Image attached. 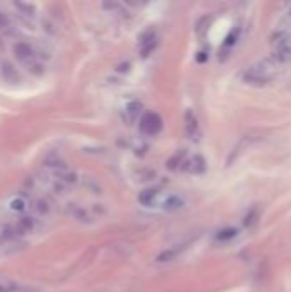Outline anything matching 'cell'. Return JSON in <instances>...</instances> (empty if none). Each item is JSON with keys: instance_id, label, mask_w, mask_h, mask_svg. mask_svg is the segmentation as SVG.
<instances>
[{"instance_id": "6da1fadb", "label": "cell", "mask_w": 291, "mask_h": 292, "mask_svg": "<svg viewBox=\"0 0 291 292\" xmlns=\"http://www.w3.org/2000/svg\"><path fill=\"white\" fill-rule=\"evenodd\" d=\"M277 67H279V63H276V61L269 57L266 58V60H260L252 65V67H248L243 74V79L245 82L250 84V86L262 87V86H266V84H269L271 80L276 77Z\"/></svg>"}, {"instance_id": "7a4b0ae2", "label": "cell", "mask_w": 291, "mask_h": 292, "mask_svg": "<svg viewBox=\"0 0 291 292\" xmlns=\"http://www.w3.org/2000/svg\"><path fill=\"white\" fill-rule=\"evenodd\" d=\"M139 126H141L142 134L151 135V137H153V135H158L161 132V128H163V120H161V116L158 115V113L147 111L141 116V120H139Z\"/></svg>"}, {"instance_id": "3957f363", "label": "cell", "mask_w": 291, "mask_h": 292, "mask_svg": "<svg viewBox=\"0 0 291 292\" xmlns=\"http://www.w3.org/2000/svg\"><path fill=\"white\" fill-rule=\"evenodd\" d=\"M156 43H158V36L154 29H147V31L142 32L141 38H139V51H141L142 57H147V55L156 48Z\"/></svg>"}, {"instance_id": "277c9868", "label": "cell", "mask_w": 291, "mask_h": 292, "mask_svg": "<svg viewBox=\"0 0 291 292\" xmlns=\"http://www.w3.org/2000/svg\"><path fill=\"white\" fill-rule=\"evenodd\" d=\"M163 195L164 193H161V191L156 190V188H147V190H142L141 193H139L137 200H139V203L144 207H158V209H160Z\"/></svg>"}, {"instance_id": "5b68a950", "label": "cell", "mask_w": 291, "mask_h": 292, "mask_svg": "<svg viewBox=\"0 0 291 292\" xmlns=\"http://www.w3.org/2000/svg\"><path fill=\"white\" fill-rule=\"evenodd\" d=\"M183 205H185V200H183L182 197H178V195H175V193H166L163 195V199H161L160 209L173 212V210H180Z\"/></svg>"}, {"instance_id": "8992f818", "label": "cell", "mask_w": 291, "mask_h": 292, "mask_svg": "<svg viewBox=\"0 0 291 292\" xmlns=\"http://www.w3.org/2000/svg\"><path fill=\"white\" fill-rule=\"evenodd\" d=\"M187 248V245H173V246H168L166 249H163V251L158 255L156 261L158 263H170V261H173L177 256L182 255V251Z\"/></svg>"}, {"instance_id": "52a82bcc", "label": "cell", "mask_w": 291, "mask_h": 292, "mask_svg": "<svg viewBox=\"0 0 291 292\" xmlns=\"http://www.w3.org/2000/svg\"><path fill=\"white\" fill-rule=\"evenodd\" d=\"M14 232L16 234H28V232H33L36 229V219L31 215H24L14 224Z\"/></svg>"}, {"instance_id": "ba28073f", "label": "cell", "mask_w": 291, "mask_h": 292, "mask_svg": "<svg viewBox=\"0 0 291 292\" xmlns=\"http://www.w3.org/2000/svg\"><path fill=\"white\" fill-rule=\"evenodd\" d=\"M14 53L22 63H26V65L34 63V50L29 46L28 43H17L14 46Z\"/></svg>"}, {"instance_id": "9c48e42d", "label": "cell", "mask_w": 291, "mask_h": 292, "mask_svg": "<svg viewBox=\"0 0 291 292\" xmlns=\"http://www.w3.org/2000/svg\"><path fill=\"white\" fill-rule=\"evenodd\" d=\"M28 205H29L28 199H26V197H22V195H14V197H12V199L7 202V209L11 210V212H14V214L26 212V210H28Z\"/></svg>"}, {"instance_id": "30bf717a", "label": "cell", "mask_w": 291, "mask_h": 292, "mask_svg": "<svg viewBox=\"0 0 291 292\" xmlns=\"http://www.w3.org/2000/svg\"><path fill=\"white\" fill-rule=\"evenodd\" d=\"M139 113H141V103H137V101L129 103V105L124 108V120L129 123V125H132V123L137 122Z\"/></svg>"}, {"instance_id": "8fae6325", "label": "cell", "mask_w": 291, "mask_h": 292, "mask_svg": "<svg viewBox=\"0 0 291 292\" xmlns=\"http://www.w3.org/2000/svg\"><path fill=\"white\" fill-rule=\"evenodd\" d=\"M204 169H206V164L200 155H194V159L183 162V171H189V173H202Z\"/></svg>"}, {"instance_id": "7c38bea8", "label": "cell", "mask_w": 291, "mask_h": 292, "mask_svg": "<svg viewBox=\"0 0 291 292\" xmlns=\"http://www.w3.org/2000/svg\"><path fill=\"white\" fill-rule=\"evenodd\" d=\"M185 130H187V135H189L190 138L197 137L199 135V125H197V120L195 116L192 115V111H187L185 115Z\"/></svg>"}, {"instance_id": "4fadbf2b", "label": "cell", "mask_w": 291, "mask_h": 292, "mask_svg": "<svg viewBox=\"0 0 291 292\" xmlns=\"http://www.w3.org/2000/svg\"><path fill=\"white\" fill-rule=\"evenodd\" d=\"M237 229H233V227H226V229H223V231H219L218 234H216V239H219V241H226V239H233L237 238Z\"/></svg>"}, {"instance_id": "5bb4252c", "label": "cell", "mask_w": 291, "mask_h": 292, "mask_svg": "<svg viewBox=\"0 0 291 292\" xmlns=\"http://www.w3.org/2000/svg\"><path fill=\"white\" fill-rule=\"evenodd\" d=\"M16 289V285L12 282L7 280H0V292H12Z\"/></svg>"}, {"instance_id": "9a60e30c", "label": "cell", "mask_w": 291, "mask_h": 292, "mask_svg": "<svg viewBox=\"0 0 291 292\" xmlns=\"http://www.w3.org/2000/svg\"><path fill=\"white\" fill-rule=\"evenodd\" d=\"M7 28H11V21H9V17L4 12H0V29H7Z\"/></svg>"}, {"instance_id": "2e32d148", "label": "cell", "mask_w": 291, "mask_h": 292, "mask_svg": "<svg viewBox=\"0 0 291 292\" xmlns=\"http://www.w3.org/2000/svg\"><path fill=\"white\" fill-rule=\"evenodd\" d=\"M36 209H38V212H40V214H47L48 210H50V205H48L45 200H40V202H38V205H36Z\"/></svg>"}, {"instance_id": "e0dca14e", "label": "cell", "mask_w": 291, "mask_h": 292, "mask_svg": "<svg viewBox=\"0 0 291 292\" xmlns=\"http://www.w3.org/2000/svg\"><path fill=\"white\" fill-rule=\"evenodd\" d=\"M16 7L21 9V11H26V12H28V15H31V14H33V11H34L33 5H28V4H16Z\"/></svg>"}, {"instance_id": "ac0fdd59", "label": "cell", "mask_w": 291, "mask_h": 292, "mask_svg": "<svg viewBox=\"0 0 291 292\" xmlns=\"http://www.w3.org/2000/svg\"><path fill=\"white\" fill-rule=\"evenodd\" d=\"M290 15H291V11H290Z\"/></svg>"}]
</instances>
